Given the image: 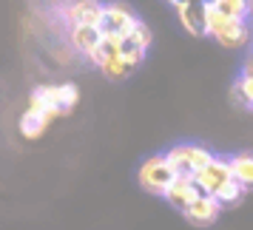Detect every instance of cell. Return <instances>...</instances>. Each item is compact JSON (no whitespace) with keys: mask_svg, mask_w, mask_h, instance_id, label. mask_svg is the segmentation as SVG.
Returning <instances> with one entry per match:
<instances>
[{"mask_svg":"<svg viewBox=\"0 0 253 230\" xmlns=\"http://www.w3.org/2000/svg\"><path fill=\"white\" fill-rule=\"evenodd\" d=\"M80 103V91L74 82H57V85H37L29 97V108L43 111L51 119L66 116L74 111V105Z\"/></svg>","mask_w":253,"mask_h":230,"instance_id":"1","label":"cell"},{"mask_svg":"<svg viewBox=\"0 0 253 230\" xmlns=\"http://www.w3.org/2000/svg\"><path fill=\"white\" fill-rule=\"evenodd\" d=\"M208 37H213L219 46L225 48H242L253 40V26L251 20H239V17H228V14L216 12L213 6H208V23H205Z\"/></svg>","mask_w":253,"mask_h":230,"instance_id":"2","label":"cell"},{"mask_svg":"<svg viewBox=\"0 0 253 230\" xmlns=\"http://www.w3.org/2000/svg\"><path fill=\"white\" fill-rule=\"evenodd\" d=\"M173 179H176V171L171 168V162H168L165 153H154V156H148V159L139 165V171H137L139 188L148 191V193H154V196L165 193L168 185H171Z\"/></svg>","mask_w":253,"mask_h":230,"instance_id":"3","label":"cell"},{"mask_svg":"<svg viewBox=\"0 0 253 230\" xmlns=\"http://www.w3.org/2000/svg\"><path fill=\"white\" fill-rule=\"evenodd\" d=\"M165 156L171 162V168L176 171V176H194L196 171H202L208 162L213 159V153H211L205 145H191V142L173 145Z\"/></svg>","mask_w":253,"mask_h":230,"instance_id":"4","label":"cell"},{"mask_svg":"<svg viewBox=\"0 0 253 230\" xmlns=\"http://www.w3.org/2000/svg\"><path fill=\"white\" fill-rule=\"evenodd\" d=\"M105 12V3L103 0H69L57 6V14L71 26H100Z\"/></svg>","mask_w":253,"mask_h":230,"instance_id":"5","label":"cell"},{"mask_svg":"<svg viewBox=\"0 0 253 230\" xmlns=\"http://www.w3.org/2000/svg\"><path fill=\"white\" fill-rule=\"evenodd\" d=\"M230 179H233V173H230V162L225 159V156H213L202 171L194 173L196 188H199L202 193H208V196H216L219 188H225Z\"/></svg>","mask_w":253,"mask_h":230,"instance_id":"6","label":"cell"},{"mask_svg":"<svg viewBox=\"0 0 253 230\" xmlns=\"http://www.w3.org/2000/svg\"><path fill=\"white\" fill-rule=\"evenodd\" d=\"M139 17L131 12V6L123 3V0H108L105 3V12H103V20H100V32L103 35H128L134 23H137Z\"/></svg>","mask_w":253,"mask_h":230,"instance_id":"7","label":"cell"},{"mask_svg":"<svg viewBox=\"0 0 253 230\" xmlns=\"http://www.w3.org/2000/svg\"><path fill=\"white\" fill-rule=\"evenodd\" d=\"M222 210H225V207L216 202V196L199 193L194 202L182 210V216L188 219L191 225H196V228H208V225H213V222L222 216Z\"/></svg>","mask_w":253,"mask_h":230,"instance_id":"8","label":"cell"},{"mask_svg":"<svg viewBox=\"0 0 253 230\" xmlns=\"http://www.w3.org/2000/svg\"><path fill=\"white\" fill-rule=\"evenodd\" d=\"M208 6L211 0H188L182 6H176V14H179V23L188 35L194 37H205V23H208Z\"/></svg>","mask_w":253,"mask_h":230,"instance_id":"9","label":"cell"},{"mask_svg":"<svg viewBox=\"0 0 253 230\" xmlns=\"http://www.w3.org/2000/svg\"><path fill=\"white\" fill-rule=\"evenodd\" d=\"M202 193L199 188H196V182H194V176H176L171 185H168V191L162 193V199L168 202L171 207H176L179 213H182L185 207L194 202L196 196Z\"/></svg>","mask_w":253,"mask_h":230,"instance_id":"10","label":"cell"},{"mask_svg":"<svg viewBox=\"0 0 253 230\" xmlns=\"http://www.w3.org/2000/svg\"><path fill=\"white\" fill-rule=\"evenodd\" d=\"M100 40H103L100 26H71L69 29L71 51H77V54H83V57H88L94 48L100 46Z\"/></svg>","mask_w":253,"mask_h":230,"instance_id":"11","label":"cell"},{"mask_svg":"<svg viewBox=\"0 0 253 230\" xmlns=\"http://www.w3.org/2000/svg\"><path fill=\"white\" fill-rule=\"evenodd\" d=\"M51 125V116L43 114V111H35V108H26L23 116H20V134L26 139H37L43 137Z\"/></svg>","mask_w":253,"mask_h":230,"instance_id":"12","label":"cell"},{"mask_svg":"<svg viewBox=\"0 0 253 230\" xmlns=\"http://www.w3.org/2000/svg\"><path fill=\"white\" fill-rule=\"evenodd\" d=\"M228 162H230V173H233V179H236L245 191H253V153L242 151V153L228 156Z\"/></svg>","mask_w":253,"mask_h":230,"instance_id":"13","label":"cell"},{"mask_svg":"<svg viewBox=\"0 0 253 230\" xmlns=\"http://www.w3.org/2000/svg\"><path fill=\"white\" fill-rule=\"evenodd\" d=\"M211 6L228 17H239V20L251 17V0H211Z\"/></svg>","mask_w":253,"mask_h":230,"instance_id":"14","label":"cell"},{"mask_svg":"<svg viewBox=\"0 0 253 230\" xmlns=\"http://www.w3.org/2000/svg\"><path fill=\"white\" fill-rule=\"evenodd\" d=\"M100 71H103L108 80H126V77H128L134 69H131V66H128L126 60L120 57V54H114V57H108L103 66H100Z\"/></svg>","mask_w":253,"mask_h":230,"instance_id":"15","label":"cell"},{"mask_svg":"<svg viewBox=\"0 0 253 230\" xmlns=\"http://www.w3.org/2000/svg\"><path fill=\"white\" fill-rule=\"evenodd\" d=\"M248 193V191H245V188H242L239 182H236V179H230L228 185H225V188H219V193H216V202L222 207H230V205H239L242 202V196Z\"/></svg>","mask_w":253,"mask_h":230,"instance_id":"16","label":"cell"},{"mask_svg":"<svg viewBox=\"0 0 253 230\" xmlns=\"http://www.w3.org/2000/svg\"><path fill=\"white\" fill-rule=\"evenodd\" d=\"M120 57L126 60L131 69H137L139 63L145 60V48H139L134 40H128V37H123V43H120Z\"/></svg>","mask_w":253,"mask_h":230,"instance_id":"17","label":"cell"},{"mask_svg":"<svg viewBox=\"0 0 253 230\" xmlns=\"http://www.w3.org/2000/svg\"><path fill=\"white\" fill-rule=\"evenodd\" d=\"M123 37L134 40V43H137L139 48H145V51H148L151 43H154V32H151V26H148V23H142V20H137V23H134V29H131L128 35H123Z\"/></svg>","mask_w":253,"mask_h":230,"instance_id":"18","label":"cell"},{"mask_svg":"<svg viewBox=\"0 0 253 230\" xmlns=\"http://www.w3.org/2000/svg\"><path fill=\"white\" fill-rule=\"evenodd\" d=\"M242 74H251L253 77V48L248 51V57H245V69H242Z\"/></svg>","mask_w":253,"mask_h":230,"instance_id":"19","label":"cell"},{"mask_svg":"<svg viewBox=\"0 0 253 230\" xmlns=\"http://www.w3.org/2000/svg\"><path fill=\"white\" fill-rule=\"evenodd\" d=\"M251 111H253V105H251Z\"/></svg>","mask_w":253,"mask_h":230,"instance_id":"20","label":"cell"}]
</instances>
